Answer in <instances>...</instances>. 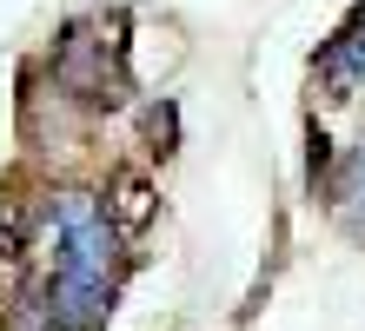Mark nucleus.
I'll list each match as a JSON object with an SVG mask.
<instances>
[{
    "mask_svg": "<svg viewBox=\"0 0 365 331\" xmlns=\"http://www.w3.org/2000/svg\"><path fill=\"white\" fill-rule=\"evenodd\" d=\"M53 285H47V325L53 331H100L113 312V258H120V232L93 192H60L53 219Z\"/></svg>",
    "mask_w": 365,
    "mask_h": 331,
    "instance_id": "nucleus-1",
    "label": "nucleus"
},
{
    "mask_svg": "<svg viewBox=\"0 0 365 331\" xmlns=\"http://www.w3.org/2000/svg\"><path fill=\"white\" fill-rule=\"evenodd\" d=\"M53 86L80 106H120L126 100V47L120 14H87L53 40Z\"/></svg>",
    "mask_w": 365,
    "mask_h": 331,
    "instance_id": "nucleus-2",
    "label": "nucleus"
},
{
    "mask_svg": "<svg viewBox=\"0 0 365 331\" xmlns=\"http://www.w3.org/2000/svg\"><path fill=\"white\" fill-rule=\"evenodd\" d=\"M153 179L146 172H120L113 186H106V219H113V232L120 238H140L146 226H153Z\"/></svg>",
    "mask_w": 365,
    "mask_h": 331,
    "instance_id": "nucleus-3",
    "label": "nucleus"
},
{
    "mask_svg": "<svg viewBox=\"0 0 365 331\" xmlns=\"http://www.w3.org/2000/svg\"><path fill=\"white\" fill-rule=\"evenodd\" d=\"M27 212L20 206H7L0 212V298H14V285H20V272H27Z\"/></svg>",
    "mask_w": 365,
    "mask_h": 331,
    "instance_id": "nucleus-4",
    "label": "nucleus"
},
{
    "mask_svg": "<svg viewBox=\"0 0 365 331\" xmlns=\"http://www.w3.org/2000/svg\"><path fill=\"white\" fill-rule=\"evenodd\" d=\"M326 73H332V86H365V7H359V20H352V27L332 40Z\"/></svg>",
    "mask_w": 365,
    "mask_h": 331,
    "instance_id": "nucleus-5",
    "label": "nucleus"
},
{
    "mask_svg": "<svg viewBox=\"0 0 365 331\" xmlns=\"http://www.w3.org/2000/svg\"><path fill=\"white\" fill-rule=\"evenodd\" d=\"M332 206H339V219H346L352 232H365V140L352 146L346 172H339V186H332Z\"/></svg>",
    "mask_w": 365,
    "mask_h": 331,
    "instance_id": "nucleus-6",
    "label": "nucleus"
}]
</instances>
